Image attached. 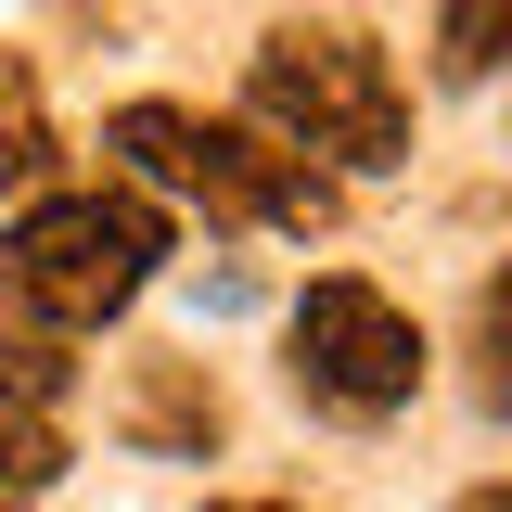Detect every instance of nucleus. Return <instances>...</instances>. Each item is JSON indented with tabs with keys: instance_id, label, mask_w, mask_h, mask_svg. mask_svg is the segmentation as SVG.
Segmentation results:
<instances>
[{
	"instance_id": "423d86ee",
	"label": "nucleus",
	"mask_w": 512,
	"mask_h": 512,
	"mask_svg": "<svg viewBox=\"0 0 512 512\" xmlns=\"http://www.w3.org/2000/svg\"><path fill=\"white\" fill-rule=\"evenodd\" d=\"M52 167V116H39V77L26 64H0V192H26Z\"/></svg>"
},
{
	"instance_id": "20e7f679",
	"label": "nucleus",
	"mask_w": 512,
	"mask_h": 512,
	"mask_svg": "<svg viewBox=\"0 0 512 512\" xmlns=\"http://www.w3.org/2000/svg\"><path fill=\"white\" fill-rule=\"evenodd\" d=\"M295 384H308L320 410H346V423H384V410L423 397V320L333 269V282L295 295Z\"/></svg>"
},
{
	"instance_id": "f257e3e1",
	"label": "nucleus",
	"mask_w": 512,
	"mask_h": 512,
	"mask_svg": "<svg viewBox=\"0 0 512 512\" xmlns=\"http://www.w3.org/2000/svg\"><path fill=\"white\" fill-rule=\"evenodd\" d=\"M154 269H167V218L141 192H39L0 231V295L39 333H103Z\"/></svg>"
},
{
	"instance_id": "7ed1b4c3",
	"label": "nucleus",
	"mask_w": 512,
	"mask_h": 512,
	"mask_svg": "<svg viewBox=\"0 0 512 512\" xmlns=\"http://www.w3.org/2000/svg\"><path fill=\"white\" fill-rule=\"evenodd\" d=\"M103 154H116L128 180H154V192H192L205 218H244V231H320L333 218V180H320L308 154H282L269 128L192 116V103H128L103 128Z\"/></svg>"
},
{
	"instance_id": "1a4fd4ad",
	"label": "nucleus",
	"mask_w": 512,
	"mask_h": 512,
	"mask_svg": "<svg viewBox=\"0 0 512 512\" xmlns=\"http://www.w3.org/2000/svg\"><path fill=\"white\" fill-rule=\"evenodd\" d=\"M128 436H141V448H205V436H218V397H180V384H154V397L128 410Z\"/></svg>"
},
{
	"instance_id": "39448f33",
	"label": "nucleus",
	"mask_w": 512,
	"mask_h": 512,
	"mask_svg": "<svg viewBox=\"0 0 512 512\" xmlns=\"http://www.w3.org/2000/svg\"><path fill=\"white\" fill-rule=\"evenodd\" d=\"M436 64L448 77H500L512 64V0H436Z\"/></svg>"
},
{
	"instance_id": "f03ea898",
	"label": "nucleus",
	"mask_w": 512,
	"mask_h": 512,
	"mask_svg": "<svg viewBox=\"0 0 512 512\" xmlns=\"http://www.w3.org/2000/svg\"><path fill=\"white\" fill-rule=\"evenodd\" d=\"M244 103L282 154H333V167H397L410 154V90L359 26H269L244 64Z\"/></svg>"
},
{
	"instance_id": "9d476101",
	"label": "nucleus",
	"mask_w": 512,
	"mask_h": 512,
	"mask_svg": "<svg viewBox=\"0 0 512 512\" xmlns=\"http://www.w3.org/2000/svg\"><path fill=\"white\" fill-rule=\"evenodd\" d=\"M461 512H512V487H474V500H461Z\"/></svg>"
},
{
	"instance_id": "f8f14e48",
	"label": "nucleus",
	"mask_w": 512,
	"mask_h": 512,
	"mask_svg": "<svg viewBox=\"0 0 512 512\" xmlns=\"http://www.w3.org/2000/svg\"><path fill=\"white\" fill-rule=\"evenodd\" d=\"M0 512H26V500H0Z\"/></svg>"
},
{
	"instance_id": "0eeeda50",
	"label": "nucleus",
	"mask_w": 512,
	"mask_h": 512,
	"mask_svg": "<svg viewBox=\"0 0 512 512\" xmlns=\"http://www.w3.org/2000/svg\"><path fill=\"white\" fill-rule=\"evenodd\" d=\"M52 474H64V436L26 410V397H0V487H13V500H39Z\"/></svg>"
},
{
	"instance_id": "6e6552de",
	"label": "nucleus",
	"mask_w": 512,
	"mask_h": 512,
	"mask_svg": "<svg viewBox=\"0 0 512 512\" xmlns=\"http://www.w3.org/2000/svg\"><path fill=\"white\" fill-rule=\"evenodd\" d=\"M474 397L512 423V269L487 282V308H474Z\"/></svg>"
},
{
	"instance_id": "9b49d317",
	"label": "nucleus",
	"mask_w": 512,
	"mask_h": 512,
	"mask_svg": "<svg viewBox=\"0 0 512 512\" xmlns=\"http://www.w3.org/2000/svg\"><path fill=\"white\" fill-rule=\"evenodd\" d=\"M218 512H295V500H218Z\"/></svg>"
}]
</instances>
